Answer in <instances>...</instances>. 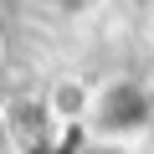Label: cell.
I'll use <instances>...</instances> for the list:
<instances>
[{"mask_svg": "<svg viewBox=\"0 0 154 154\" xmlns=\"http://www.w3.org/2000/svg\"><path fill=\"white\" fill-rule=\"evenodd\" d=\"M93 113H98V128H108V134H134V128L149 123L154 93H149V88H134V82H113V88L98 98Z\"/></svg>", "mask_w": 154, "mask_h": 154, "instance_id": "obj_1", "label": "cell"}, {"mask_svg": "<svg viewBox=\"0 0 154 154\" xmlns=\"http://www.w3.org/2000/svg\"><path fill=\"white\" fill-rule=\"evenodd\" d=\"M57 5H67V11H77V5H82V0H57Z\"/></svg>", "mask_w": 154, "mask_h": 154, "instance_id": "obj_2", "label": "cell"}, {"mask_svg": "<svg viewBox=\"0 0 154 154\" xmlns=\"http://www.w3.org/2000/svg\"><path fill=\"white\" fill-rule=\"evenodd\" d=\"M0 144H5V118H0Z\"/></svg>", "mask_w": 154, "mask_h": 154, "instance_id": "obj_3", "label": "cell"}, {"mask_svg": "<svg viewBox=\"0 0 154 154\" xmlns=\"http://www.w3.org/2000/svg\"><path fill=\"white\" fill-rule=\"evenodd\" d=\"M0 46H5V41H0Z\"/></svg>", "mask_w": 154, "mask_h": 154, "instance_id": "obj_4", "label": "cell"}, {"mask_svg": "<svg viewBox=\"0 0 154 154\" xmlns=\"http://www.w3.org/2000/svg\"><path fill=\"white\" fill-rule=\"evenodd\" d=\"M149 93H154V88H149Z\"/></svg>", "mask_w": 154, "mask_h": 154, "instance_id": "obj_5", "label": "cell"}]
</instances>
